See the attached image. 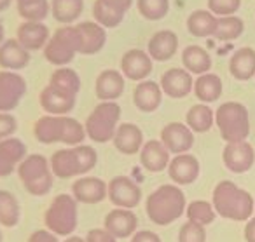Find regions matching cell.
<instances>
[{
  "instance_id": "cell-36",
  "label": "cell",
  "mask_w": 255,
  "mask_h": 242,
  "mask_svg": "<svg viewBox=\"0 0 255 242\" xmlns=\"http://www.w3.org/2000/svg\"><path fill=\"white\" fill-rule=\"evenodd\" d=\"M124 14L126 12L116 9L105 0H96L95 5H93V16H95L96 23L102 25L103 28H114V26L121 25V21L124 19Z\"/></svg>"
},
{
  "instance_id": "cell-42",
  "label": "cell",
  "mask_w": 255,
  "mask_h": 242,
  "mask_svg": "<svg viewBox=\"0 0 255 242\" xmlns=\"http://www.w3.org/2000/svg\"><path fill=\"white\" fill-rule=\"evenodd\" d=\"M178 242H206V230L203 225L187 221L180 227Z\"/></svg>"
},
{
  "instance_id": "cell-28",
  "label": "cell",
  "mask_w": 255,
  "mask_h": 242,
  "mask_svg": "<svg viewBox=\"0 0 255 242\" xmlns=\"http://www.w3.org/2000/svg\"><path fill=\"white\" fill-rule=\"evenodd\" d=\"M161 99H163V89L152 81H142L136 85L135 94H133V101H135L136 108L147 113L159 108Z\"/></svg>"
},
{
  "instance_id": "cell-47",
  "label": "cell",
  "mask_w": 255,
  "mask_h": 242,
  "mask_svg": "<svg viewBox=\"0 0 255 242\" xmlns=\"http://www.w3.org/2000/svg\"><path fill=\"white\" fill-rule=\"evenodd\" d=\"M131 242H161V239H159V235L150 230H140L133 235Z\"/></svg>"
},
{
  "instance_id": "cell-40",
  "label": "cell",
  "mask_w": 255,
  "mask_h": 242,
  "mask_svg": "<svg viewBox=\"0 0 255 242\" xmlns=\"http://www.w3.org/2000/svg\"><path fill=\"white\" fill-rule=\"evenodd\" d=\"M138 12L149 21L163 19L170 9V0H136Z\"/></svg>"
},
{
  "instance_id": "cell-48",
  "label": "cell",
  "mask_w": 255,
  "mask_h": 242,
  "mask_svg": "<svg viewBox=\"0 0 255 242\" xmlns=\"http://www.w3.org/2000/svg\"><path fill=\"white\" fill-rule=\"evenodd\" d=\"M245 239L247 242H255V216H252L245 227Z\"/></svg>"
},
{
  "instance_id": "cell-6",
  "label": "cell",
  "mask_w": 255,
  "mask_h": 242,
  "mask_svg": "<svg viewBox=\"0 0 255 242\" xmlns=\"http://www.w3.org/2000/svg\"><path fill=\"white\" fill-rule=\"evenodd\" d=\"M121 119V106L114 101H103L95 106L86 120V134L95 143H107L114 140L117 122Z\"/></svg>"
},
{
  "instance_id": "cell-12",
  "label": "cell",
  "mask_w": 255,
  "mask_h": 242,
  "mask_svg": "<svg viewBox=\"0 0 255 242\" xmlns=\"http://www.w3.org/2000/svg\"><path fill=\"white\" fill-rule=\"evenodd\" d=\"M161 141L170 150V154H187L194 145V134L191 127L184 126L182 122H171L161 131Z\"/></svg>"
},
{
  "instance_id": "cell-53",
  "label": "cell",
  "mask_w": 255,
  "mask_h": 242,
  "mask_svg": "<svg viewBox=\"0 0 255 242\" xmlns=\"http://www.w3.org/2000/svg\"><path fill=\"white\" fill-rule=\"evenodd\" d=\"M4 42V25H2V21H0V44Z\"/></svg>"
},
{
  "instance_id": "cell-13",
  "label": "cell",
  "mask_w": 255,
  "mask_h": 242,
  "mask_svg": "<svg viewBox=\"0 0 255 242\" xmlns=\"http://www.w3.org/2000/svg\"><path fill=\"white\" fill-rule=\"evenodd\" d=\"M199 171H201L199 161L191 154L177 155L168 165V174L175 185H191L199 178Z\"/></svg>"
},
{
  "instance_id": "cell-35",
  "label": "cell",
  "mask_w": 255,
  "mask_h": 242,
  "mask_svg": "<svg viewBox=\"0 0 255 242\" xmlns=\"http://www.w3.org/2000/svg\"><path fill=\"white\" fill-rule=\"evenodd\" d=\"M21 209L16 197L7 190H0V225L11 228L19 223Z\"/></svg>"
},
{
  "instance_id": "cell-23",
  "label": "cell",
  "mask_w": 255,
  "mask_h": 242,
  "mask_svg": "<svg viewBox=\"0 0 255 242\" xmlns=\"http://www.w3.org/2000/svg\"><path fill=\"white\" fill-rule=\"evenodd\" d=\"M114 147L124 155H133L142 150L143 147V134L138 126L135 124H121L114 136Z\"/></svg>"
},
{
  "instance_id": "cell-17",
  "label": "cell",
  "mask_w": 255,
  "mask_h": 242,
  "mask_svg": "<svg viewBox=\"0 0 255 242\" xmlns=\"http://www.w3.org/2000/svg\"><path fill=\"white\" fill-rule=\"evenodd\" d=\"M16 39L26 51H39L49 42V28L40 21H23L16 30Z\"/></svg>"
},
{
  "instance_id": "cell-20",
  "label": "cell",
  "mask_w": 255,
  "mask_h": 242,
  "mask_svg": "<svg viewBox=\"0 0 255 242\" xmlns=\"http://www.w3.org/2000/svg\"><path fill=\"white\" fill-rule=\"evenodd\" d=\"M140 162L150 172H161L170 165V150L163 145V141L150 140L143 143L140 150Z\"/></svg>"
},
{
  "instance_id": "cell-22",
  "label": "cell",
  "mask_w": 255,
  "mask_h": 242,
  "mask_svg": "<svg viewBox=\"0 0 255 242\" xmlns=\"http://www.w3.org/2000/svg\"><path fill=\"white\" fill-rule=\"evenodd\" d=\"M30 51H26L18 39H7L0 44V67L9 72L21 70L28 65Z\"/></svg>"
},
{
  "instance_id": "cell-45",
  "label": "cell",
  "mask_w": 255,
  "mask_h": 242,
  "mask_svg": "<svg viewBox=\"0 0 255 242\" xmlns=\"http://www.w3.org/2000/svg\"><path fill=\"white\" fill-rule=\"evenodd\" d=\"M86 242H117V239L105 228H93L86 235Z\"/></svg>"
},
{
  "instance_id": "cell-10",
  "label": "cell",
  "mask_w": 255,
  "mask_h": 242,
  "mask_svg": "<svg viewBox=\"0 0 255 242\" xmlns=\"http://www.w3.org/2000/svg\"><path fill=\"white\" fill-rule=\"evenodd\" d=\"M26 92V81L16 72H0V112L9 113Z\"/></svg>"
},
{
  "instance_id": "cell-8",
  "label": "cell",
  "mask_w": 255,
  "mask_h": 242,
  "mask_svg": "<svg viewBox=\"0 0 255 242\" xmlns=\"http://www.w3.org/2000/svg\"><path fill=\"white\" fill-rule=\"evenodd\" d=\"M44 223L54 235H70L77 228V200L74 195H58L46 211Z\"/></svg>"
},
{
  "instance_id": "cell-29",
  "label": "cell",
  "mask_w": 255,
  "mask_h": 242,
  "mask_svg": "<svg viewBox=\"0 0 255 242\" xmlns=\"http://www.w3.org/2000/svg\"><path fill=\"white\" fill-rule=\"evenodd\" d=\"M229 72L236 81H248L255 75V51L252 47H241L231 56Z\"/></svg>"
},
{
  "instance_id": "cell-46",
  "label": "cell",
  "mask_w": 255,
  "mask_h": 242,
  "mask_svg": "<svg viewBox=\"0 0 255 242\" xmlns=\"http://www.w3.org/2000/svg\"><path fill=\"white\" fill-rule=\"evenodd\" d=\"M28 242H58L56 235L49 230H37L30 235Z\"/></svg>"
},
{
  "instance_id": "cell-27",
  "label": "cell",
  "mask_w": 255,
  "mask_h": 242,
  "mask_svg": "<svg viewBox=\"0 0 255 242\" xmlns=\"http://www.w3.org/2000/svg\"><path fill=\"white\" fill-rule=\"evenodd\" d=\"M178 47V37L171 30H161L149 40V56L156 61H168Z\"/></svg>"
},
{
  "instance_id": "cell-14",
  "label": "cell",
  "mask_w": 255,
  "mask_h": 242,
  "mask_svg": "<svg viewBox=\"0 0 255 242\" xmlns=\"http://www.w3.org/2000/svg\"><path fill=\"white\" fill-rule=\"evenodd\" d=\"M109 193V185L95 176H84L72 185V195L77 202L82 204H98Z\"/></svg>"
},
{
  "instance_id": "cell-26",
  "label": "cell",
  "mask_w": 255,
  "mask_h": 242,
  "mask_svg": "<svg viewBox=\"0 0 255 242\" xmlns=\"http://www.w3.org/2000/svg\"><path fill=\"white\" fill-rule=\"evenodd\" d=\"M95 91L102 101H114L124 91V75L117 70H103L96 79Z\"/></svg>"
},
{
  "instance_id": "cell-34",
  "label": "cell",
  "mask_w": 255,
  "mask_h": 242,
  "mask_svg": "<svg viewBox=\"0 0 255 242\" xmlns=\"http://www.w3.org/2000/svg\"><path fill=\"white\" fill-rule=\"evenodd\" d=\"M84 9V0H53L51 11L56 21L60 23H74L79 19Z\"/></svg>"
},
{
  "instance_id": "cell-50",
  "label": "cell",
  "mask_w": 255,
  "mask_h": 242,
  "mask_svg": "<svg viewBox=\"0 0 255 242\" xmlns=\"http://www.w3.org/2000/svg\"><path fill=\"white\" fill-rule=\"evenodd\" d=\"M9 5H11V0H0V11H5Z\"/></svg>"
},
{
  "instance_id": "cell-7",
  "label": "cell",
  "mask_w": 255,
  "mask_h": 242,
  "mask_svg": "<svg viewBox=\"0 0 255 242\" xmlns=\"http://www.w3.org/2000/svg\"><path fill=\"white\" fill-rule=\"evenodd\" d=\"M77 53H81V32L77 26L58 28L44 47L46 60L56 67L70 63Z\"/></svg>"
},
{
  "instance_id": "cell-49",
  "label": "cell",
  "mask_w": 255,
  "mask_h": 242,
  "mask_svg": "<svg viewBox=\"0 0 255 242\" xmlns=\"http://www.w3.org/2000/svg\"><path fill=\"white\" fill-rule=\"evenodd\" d=\"M105 2H109L110 5H114V7L119 9V11H123V12H126L133 4V0H105Z\"/></svg>"
},
{
  "instance_id": "cell-37",
  "label": "cell",
  "mask_w": 255,
  "mask_h": 242,
  "mask_svg": "<svg viewBox=\"0 0 255 242\" xmlns=\"http://www.w3.org/2000/svg\"><path fill=\"white\" fill-rule=\"evenodd\" d=\"M49 85L63 92H68L72 96H77V92L81 91V79H79L77 72H74L72 68H58L51 75Z\"/></svg>"
},
{
  "instance_id": "cell-18",
  "label": "cell",
  "mask_w": 255,
  "mask_h": 242,
  "mask_svg": "<svg viewBox=\"0 0 255 242\" xmlns=\"http://www.w3.org/2000/svg\"><path fill=\"white\" fill-rule=\"evenodd\" d=\"M194 87L192 75L184 68H171L164 72L161 79V89L166 92L170 98H185Z\"/></svg>"
},
{
  "instance_id": "cell-30",
  "label": "cell",
  "mask_w": 255,
  "mask_h": 242,
  "mask_svg": "<svg viewBox=\"0 0 255 242\" xmlns=\"http://www.w3.org/2000/svg\"><path fill=\"white\" fill-rule=\"evenodd\" d=\"M182 63H184L185 70L189 74L203 75V74H208V70L212 68V56L203 47L189 46L182 53Z\"/></svg>"
},
{
  "instance_id": "cell-25",
  "label": "cell",
  "mask_w": 255,
  "mask_h": 242,
  "mask_svg": "<svg viewBox=\"0 0 255 242\" xmlns=\"http://www.w3.org/2000/svg\"><path fill=\"white\" fill-rule=\"evenodd\" d=\"M35 138L44 145L51 143H63L65 136V117L46 115L40 117L33 126Z\"/></svg>"
},
{
  "instance_id": "cell-39",
  "label": "cell",
  "mask_w": 255,
  "mask_h": 242,
  "mask_svg": "<svg viewBox=\"0 0 255 242\" xmlns=\"http://www.w3.org/2000/svg\"><path fill=\"white\" fill-rule=\"evenodd\" d=\"M185 214H187L189 221H194V223H199L203 227L213 223V220L217 216L213 204L206 202V200H194V202H191L187 206V209H185Z\"/></svg>"
},
{
  "instance_id": "cell-31",
  "label": "cell",
  "mask_w": 255,
  "mask_h": 242,
  "mask_svg": "<svg viewBox=\"0 0 255 242\" xmlns=\"http://www.w3.org/2000/svg\"><path fill=\"white\" fill-rule=\"evenodd\" d=\"M192 91H194L196 98H198L199 101L213 103L222 94V81H220V77L215 74H203L196 79Z\"/></svg>"
},
{
  "instance_id": "cell-11",
  "label": "cell",
  "mask_w": 255,
  "mask_h": 242,
  "mask_svg": "<svg viewBox=\"0 0 255 242\" xmlns=\"http://www.w3.org/2000/svg\"><path fill=\"white\" fill-rule=\"evenodd\" d=\"M222 159L226 167L231 172H247L255 162V150L247 141H236V143H227L222 152Z\"/></svg>"
},
{
  "instance_id": "cell-9",
  "label": "cell",
  "mask_w": 255,
  "mask_h": 242,
  "mask_svg": "<svg viewBox=\"0 0 255 242\" xmlns=\"http://www.w3.org/2000/svg\"><path fill=\"white\" fill-rule=\"evenodd\" d=\"M109 199L114 206L123 209H133L142 200V190L140 186L128 176H116L109 183Z\"/></svg>"
},
{
  "instance_id": "cell-21",
  "label": "cell",
  "mask_w": 255,
  "mask_h": 242,
  "mask_svg": "<svg viewBox=\"0 0 255 242\" xmlns=\"http://www.w3.org/2000/svg\"><path fill=\"white\" fill-rule=\"evenodd\" d=\"M40 106L49 115H65V113L74 110L75 96L60 91V89L53 87V85H47L40 92Z\"/></svg>"
},
{
  "instance_id": "cell-32",
  "label": "cell",
  "mask_w": 255,
  "mask_h": 242,
  "mask_svg": "<svg viewBox=\"0 0 255 242\" xmlns=\"http://www.w3.org/2000/svg\"><path fill=\"white\" fill-rule=\"evenodd\" d=\"M217 16L212 11H205L199 9L194 11L187 19V28L191 32V35L194 37H210L215 35L217 30Z\"/></svg>"
},
{
  "instance_id": "cell-43",
  "label": "cell",
  "mask_w": 255,
  "mask_h": 242,
  "mask_svg": "<svg viewBox=\"0 0 255 242\" xmlns=\"http://www.w3.org/2000/svg\"><path fill=\"white\" fill-rule=\"evenodd\" d=\"M241 0H208V7L213 14L233 16L240 9Z\"/></svg>"
},
{
  "instance_id": "cell-44",
  "label": "cell",
  "mask_w": 255,
  "mask_h": 242,
  "mask_svg": "<svg viewBox=\"0 0 255 242\" xmlns=\"http://www.w3.org/2000/svg\"><path fill=\"white\" fill-rule=\"evenodd\" d=\"M16 129H18V122L14 117L5 112H0V141L7 140L11 134L16 133Z\"/></svg>"
},
{
  "instance_id": "cell-19",
  "label": "cell",
  "mask_w": 255,
  "mask_h": 242,
  "mask_svg": "<svg viewBox=\"0 0 255 242\" xmlns=\"http://www.w3.org/2000/svg\"><path fill=\"white\" fill-rule=\"evenodd\" d=\"M26 157V145L18 138L0 141V176H9Z\"/></svg>"
},
{
  "instance_id": "cell-38",
  "label": "cell",
  "mask_w": 255,
  "mask_h": 242,
  "mask_svg": "<svg viewBox=\"0 0 255 242\" xmlns=\"http://www.w3.org/2000/svg\"><path fill=\"white\" fill-rule=\"evenodd\" d=\"M243 19H240L238 16H220L217 19V30L213 37H217L219 40H234L243 33Z\"/></svg>"
},
{
  "instance_id": "cell-3",
  "label": "cell",
  "mask_w": 255,
  "mask_h": 242,
  "mask_svg": "<svg viewBox=\"0 0 255 242\" xmlns=\"http://www.w3.org/2000/svg\"><path fill=\"white\" fill-rule=\"evenodd\" d=\"M98 162V154L89 145H77V147L61 148L54 152L51 157V171L61 179L72 176L86 174Z\"/></svg>"
},
{
  "instance_id": "cell-15",
  "label": "cell",
  "mask_w": 255,
  "mask_h": 242,
  "mask_svg": "<svg viewBox=\"0 0 255 242\" xmlns=\"http://www.w3.org/2000/svg\"><path fill=\"white\" fill-rule=\"evenodd\" d=\"M121 70L131 81H143L152 72V58L142 49H129L121 60Z\"/></svg>"
},
{
  "instance_id": "cell-54",
  "label": "cell",
  "mask_w": 255,
  "mask_h": 242,
  "mask_svg": "<svg viewBox=\"0 0 255 242\" xmlns=\"http://www.w3.org/2000/svg\"><path fill=\"white\" fill-rule=\"evenodd\" d=\"M0 242H2V232H0Z\"/></svg>"
},
{
  "instance_id": "cell-52",
  "label": "cell",
  "mask_w": 255,
  "mask_h": 242,
  "mask_svg": "<svg viewBox=\"0 0 255 242\" xmlns=\"http://www.w3.org/2000/svg\"><path fill=\"white\" fill-rule=\"evenodd\" d=\"M65 242H86L84 239H81V237H68Z\"/></svg>"
},
{
  "instance_id": "cell-41",
  "label": "cell",
  "mask_w": 255,
  "mask_h": 242,
  "mask_svg": "<svg viewBox=\"0 0 255 242\" xmlns=\"http://www.w3.org/2000/svg\"><path fill=\"white\" fill-rule=\"evenodd\" d=\"M18 12L25 21H40L46 19L49 14V2L47 0H39V2H32L26 5H18Z\"/></svg>"
},
{
  "instance_id": "cell-1",
  "label": "cell",
  "mask_w": 255,
  "mask_h": 242,
  "mask_svg": "<svg viewBox=\"0 0 255 242\" xmlns=\"http://www.w3.org/2000/svg\"><path fill=\"white\" fill-rule=\"evenodd\" d=\"M212 204L215 213L227 220L245 221L250 220L254 214V199L250 193L227 179L215 186Z\"/></svg>"
},
{
  "instance_id": "cell-51",
  "label": "cell",
  "mask_w": 255,
  "mask_h": 242,
  "mask_svg": "<svg viewBox=\"0 0 255 242\" xmlns=\"http://www.w3.org/2000/svg\"><path fill=\"white\" fill-rule=\"evenodd\" d=\"M18 5H26V4H32V2H39V0H16Z\"/></svg>"
},
{
  "instance_id": "cell-4",
  "label": "cell",
  "mask_w": 255,
  "mask_h": 242,
  "mask_svg": "<svg viewBox=\"0 0 255 242\" xmlns=\"http://www.w3.org/2000/svg\"><path fill=\"white\" fill-rule=\"evenodd\" d=\"M215 122L219 126L220 136L227 143H236L245 141L250 133V119H248V110L241 103L229 101L219 106L215 112Z\"/></svg>"
},
{
  "instance_id": "cell-5",
  "label": "cell",
  "mask_w": 255,
  "mask_h": 242,
  "mask_svg": "<svg viewBox=\"0 0 255 242\" xmlns=\"http://www.w3.org/2000/svg\"><path fill=\"white\" fill-rule=\"evenodd\" d=\"M18 176L26 192L32 195L42 197L53 188V171L49 169V161L40 154L25 157V161L18 165Z\"/></svg>"
},
{
  "instance_id": "cell-16",
  "label": "cell",
  "mask_w": 255,
  "mask_h": 242,
  "mask_svg": "<svg viewBox=\"0 0 255 242\" xmlns=\"http://www.w3.org/2000/svg\"><path fill=\"white\" fill-rule=\"evenodd\" d=\"M136 227H138V220L131 209L117 207V209L110 211L105 218V230L110 232L116 239H126L133 235Z\"/></svg>"
},
{
  "instance_id": "cell-33",
  "label": "cell",
  "mask_w": 255,
  "mask_h": 242,
  "mask_svg": "<svg viewBox=\"0 0 255 242\" xmlns=\"http://www.w3.org/2000/svg\"><path fill=\"white\" fill-rule=\"evenodd\" d=\"M187 119V126L191 127V131L194 133H206V131L212 129L213 122H215V113L205 103H199V105L191 106V110L185 115Z\"/></svg>"
},
{
  "instance_id": "cell-24",
  "label": "cell",
  "mask_w": 255,
  "mask_h": 242,
  "mask_svg": "<svg viewBox=\"0 0 255 242\" xmlns=\"http://www.w3.org/2000/svg\"><path fill=\"white\" fill-rule=\"evenodd\" d=\"M81 32V54H96L107 42V33L96 21H82L75 25Z\"/></svg>"
},
{
  "instance_id": "cell-2",
  "label": "cell",
  "mask_w": 255,
  "mask_h": 242,
  "mask_svg": "<svg viewBox=\"0 0 255 242\" xmlns=\"http://www.w3.org/2000/svg\"><path fill=\"white\" fill-rule=\"evenodd\" d=\"M145 209L152 223L164 227V225L177 221L184 214V211L187 209L185 195L178 186L163 185L149 195Z\"/></svg>"
}]
</instances>
